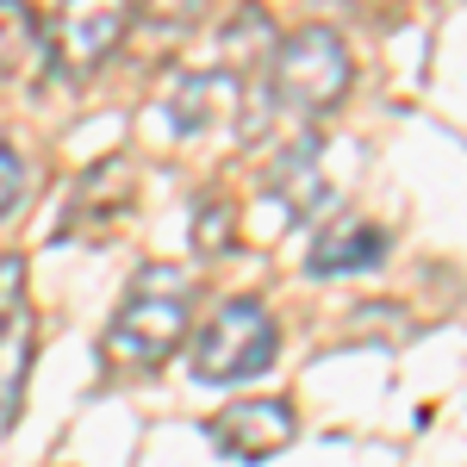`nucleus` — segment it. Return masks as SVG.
<instances>
[{
  "label": "nucleus",
  "instance_id": "9",
  "mask_svg": "<svg viewBox=\"0 0 467 467\" xmlns=\"http://www.w3.org/2000/svg\"><path fill=\"white\" fill-rule=\"evenodd\" d=\"M237 107V75L231 69H193L175 81V94H169V112H175V125L193 138V131H206L218 112Z\"/></svg>",
  "mask_w": 467,
  "mask_h": 467
},
{
  "label": "nucleus",
  "instance_id": "5",
  "mask_svg": "<svg viewBox=\"0 0 467 467\" xmlns=\"http://www.w3.org/2000/svg\"><path fill=\"white\" fill-rule=\"evenodd\" d=\"M206 436L231 462H268V455H281L299 436V418H293L287 399H237V405H224L206 424Z\"/></svg>",
  "mask_w": 467,
  "mask_h": 467
},
{
  "label": "nucleus",
  "instance_id": "1",
  "mask_svg": "<svg viewBox=\"0 0 467 467\" xmlns=\"http://www.w3.org/2000/svg\"><path fill=\"white\" fill-rule=\"evenodd\" d=\"M187 337H193L187 268H175V262L138 268L107 324V361H119V368H162Z\"/></svg>",
  "mask_w": 467,
  "mask_h": 467
},
{
  "label": "nucleus",
  "instance_id": "3",
  "mask_svg": "<svg viewBox=\"0 0 467 467\" xmlns=\"http://www.w3.org/2000/svg\"><path fill=\"white\" fill-rule=\"evenodd\" d=\"M356 81V63L343 50V37L330 26H299L275 44L268 57V88H275V107L299 112V119H318L330 112Z\"/></svg>",
  "mask_w": 467,
  "mask_h": 467
},
{
  "label": "nucleus",
  "instance_id": "12",
  "mask_svg": "<svg viewBox=\"0 0 467 467\" xmlns=\"http://www.w3.org/2000/svg\"><path fill=\"white\" fill-rule=\"evenodd\" d=\"M200 13H206V0H144V19L156 32H187V26H200Z\"/></svg>",
  "mask_w": 467,
  "mask_h": 467
},
{
  "label": "nucleus",
  "instance_id": "2",
  "mask_svg": "<svg viewBox=\"0 0 467 467\" xmlns=\"http://www.w3.org/2000/svg\"><path fill=\"white\" fill-rule=\"evenodd\" d=\"M193 349V380L206 387H244L255 374H268L275 356H281V324L268 318L262 299H224L213 318L187 337Z\"/></svg>",
  "mask_w": 467,
  "mask_h": 467
},
{
  "label": "nucleus",
  "instance_id": "4",
  "mask_svg": "<svg viewBox=\"0 0 467 467\" xmlns=\"http://www.w3.org/2000/svg\"><path fill=\"white\" fill-rule=\"evenodd\" d=\"M131 13L138 0H63L50 19V69L88 81L119 50V37L131 32Z\"/></svg>",
  "mask_w": 467,
  "mask_h": 467
},
{
  "label": "nucleus",
  "instance_id": "10",
  "mask_svg": "<svg viewBox=\"0 0 467 467\" xmlns=\"http://www.w3.org/2000/svg\"><path fill=\"white\" fill-rule=\"evenodd\" d=\"M193 250H206V255H224L231 250V206L224 200H206V206H193Z\"/></svg>",
  "mask_w": 467,
  "mask_h": 467
},
{
  "label": "nucleus",
  "instance_id": "6",
  "mask_svg": "<svg viewBox=\"0 0 467 467\" xmlns=\"http://www.w3.org/2000/svg\"><path fill=\"white\" fill-rule=\"evenodd\" d=\"M32 356H37V312L32 299H13V306H0V431L19 424Z\"/></svg>",
  "mask_w": 467,
  "mask_h": 467
},
{
  "label": "nucleus",
  "instance_id": "7",
  "mask_svg": "<svg viewBox=\"0 0 467 467\" xmlns=\"http://www.w3.org/2000/svg\"><path fill=\"white\" fill-rule=\"evenodd\" d=\"M387 231L380 224H361V218H343V224H330L312 237V250H306V268L312 275H368V268H380L387 262Z\"/></svg>",
  "mask_w": 467,
  "mask_h": 467
},
{
  "label": "nucleus",
  "instance_id": "11",
  "mask_svg": "<svg viewBox=\"0 0 467 467\" xmlns=\"http://www.w3.org/2000/svg\"><path fill=\"white\" fill-rule=\"evenodd\" d=\"M26 206V156L0 138V218H13Z\"/></svg>",
  "mask_w": 467,
  "mask_h": 467
},
{
  "label": "nucleus",
  "instance_id": "8",
  "mask_svg": "<svg viewBox=\"0 0 467 467\" xmlns=\"http://www.w3.org/2000/svg\"><path fill=\"white\" fill-rule=\"evenodd\" d=\"M50 75V32L32 0H0V81H44Z\"/></svg>",
  "mask_w": 467,
  "mask_h": 467
}]
</instances>
